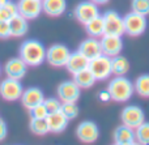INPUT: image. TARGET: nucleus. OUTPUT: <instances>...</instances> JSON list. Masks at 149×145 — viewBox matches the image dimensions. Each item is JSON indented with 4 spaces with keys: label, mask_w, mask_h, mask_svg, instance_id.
I'll list each match as a JSON object with an SVG mask.
<instances>
[{
    "label": "nucleus",
    "mask_w": 149,
    "mask_h": 145,
    "mask_svg": "<svg viewBox=\"0 0 149 145\" xmlns=\"http://www.w3.org/2000/svg\"><path fill=\"white\" fill-rule=\"evenodd\" d=\"M20 58L30 67H38L46 60V49L39 41L26 39L20 46Z\"/></svg>",
    "instance_id": "f257e3e1"
},
{
    "label": "nucleus",
    "mask_w": 149,
    "mask_h": 145,
    "mask_svg": "<svg viewBox=\"0 0 149 145\" xmlns=\"http://www.w3.org/2000/svg\"><path fill=\"white\" fill-rule=\"evenodd\" d=\"M107 90L111 96V101L115 102H127L135 93L134 84L124 76H115L110 80L107 85Z\"/></svg>",
    "instance_id": "f03ea898"
},
{
    "label": "nucleus",
    "mask_w": 149,
    "mask_h": 145,
    "mask_svg": "<svg viewBox=\"0 0 149 145\" xmlns=\"http://www.w3.org/2000/svg\"><path fill=\"white\" fill-rule=\"evenodd\" d=\"M124 21V33L131 37H139L147 30L148 21L145 16L136 12H130L123 17Z\"/></svg>",
    "instance_id": "7ed1b4c3"
},
{
    "label": "nucleus",
    "mask_w": 149,
    "mask_h": 145,
    "mask_svg": "<svg viewBox=\"0 0 149 145\" xmlns=\"http://www.w3.org/2000/svg\"><path fill=\"white\" fill-rule=\"evenodd\" d=\"M89 68L94 75L97 81H105L113 75L111 71V58L105 54H101L100 56L94 58L89 62Z\"/></svg>",
    "instance_id": "20e7f679"
},
{
    "label": "nucleus",
    "mask_w": 149,
    "mask_h": 145,
    "mask_svg": "<svg viewBox=\"0 0 149 145\" xmlns=\"http://www.w3.org/2000/svg\"><path fill=\"white\" fill-rule=\"evenodd\" d=\"M22 92V84L20 83V80H16V78L7 77L0 84V96H1L3 99H5L8 102L21 99Z\"/></svg>",
    "instance_id": "39448f33"
},
{
    "label": "nucleus",
    "mask_w": 149,
    "mask_h": 145,
    "mask_svg": "<svg viewBox=\"0 0 149 145\" xmlns=\"http://www.w3.org/2000/svg\"><path fill=\"white\" fill-rule=\"evenodd\" d=\"M105 22V34L119 35L124 34V21L123 17L115 10H106L102 16Z\"/></svg>",
    "instance_id": "423d86ee"
},
{
    "label": "nucleus",
    "mask_w": 149,
    "mask_h": 145,
    "mask_svg": "<svg viewBox=\"0 0 149 145\" xmlns=\"http://www.w3.org/2000/svg\"><path fill=\"white\" fill-rule=\"evenodd\" d=\"M120 119L124 126L136 130L139 126H141L145 122V114L141 107L136 106V105H130L123 109L120 114Z\"/></svg>",
    "instance_id": "0eeeda50"
},
{
    "label": "nucleus",
    "mask_w": 149,
    "mask_h": 145,
    "mask_svg": "<svg viewBox=\"0 0 149 145\" xmlns=\"http://www.w3.org/2000/svg\"><path fill=\"white\" fill-rule=\"evenodd\" d=\"M70 49L62 43H56L50 46L46 50V60L49 64L54 67H64L70 58Z\"/></svg>",
    "instance_id": "6e6552de"
},
{
    "label": "nucleus",
    "mask_w": 149,
    "mask_h": 145,
    "mask_svg": "<svg viewBox=\"0 0 149 145\" xmlns=\"http://www.w3.org/2000/svg\"><path fill=\"white\" fill-rule=\"evenodd\" d=\"M56 94L58 98L62 102H77L80 98V94H81V88L73 80L64 81V83L59 84Z\"/></svg>",
    "instance_id": "1a4fd4ad"
},
{
    "label": "nucleus",
    "mask_w": 149,
    "mask_h": 145,
    "mask_svg": "<svg viewBox=\"0 0 149 145\" xmlns=\"http://www.w3.org/2000/svg\"><path fill=\"white\" fill-rule=\"evenodd\" d=\"M97 16H100L98 7L92 0H89V1H81L74 8V17H76L77 21H80L82 25H86L89 21H92L93 18H95Z\"/></svg>",
    "instance_id": "9d476101"
},
{
    "label": "nucleus",
    "mask_w": 149,
    "mask_h": 145,
    "mask_svg": "<svg viewBox=\"0 0 149 145\" xmlns=\"http://www.w3.org/2000/svg\"><path fill=\"white\" fill-rule=\"evenodd\" d=\"M101 47H102V54L107 55L110 58H114L119 55L123 50V39L119 35H110L105 34L100 39Z\"/></svg>",
    "instance_id": "9b49d317"
},
{
    "label": "nucleus",
    "mask_w": 149,
    "mask_h": 145,
    "mask_svg": "<svg viewBox=\"0 0 149 145\" xmlns=\"http://www.w3.org/2000/svg\"><path fill=\"white\" fill-rule=\"evenodd\" d=\"M98 135H100V131H98V127L94 122L86 120V122H82L77 126L76 136L82 143L93 144L98 139Z\"/></svg>",
    "instance_id": "f8f14e48"
},
{
    "label": "nucleus",
    "mask_w": 149,
    "mask_h": 145,
    "mask_svg": "<svg viewBox=\"0 0 149 145\" xmlns=\"http://www.w3.org/2000/svg\"><path fill=\"white\" fill-rule=\"evenodd\" d=\"M18 15H21L26 20L37 18L43 10L42 0H20L17 4Z\"/></svg>",
    "instance_id": "ddd939ff"
},
{
    "label": "nucleus",
    "mask_w": 149,
    "mask_h": 145,
    "mask_svg": "<svg viewBox=\"0 0 149 145\" xmlns=\"http://www.w3.org/2000/svg\"><path fill=\"white\" fill-rule=\"evenodd\" d=\"M26 69H28V64L21 58H12L4 65V72L7 77L16 78V80H21L25 76Z\"/></svg>",
    "instance_id": "4468645a"
},
{
    "label": "nucleus",
    "mask_w": 149,
    "mask_h": 145,
    "mask_svg": "<svg viewBox=\"0 0 149 145\" xmlns=\"http://www.w3.org/2000/svg\"><path fill=\"white\" fill-rule=\"evenodd\" d=\"M79 52H81L88 60H93L94 58L100 56L102 54V47H101V42L98 38H93L89 37L85 41H82L79 46Z\"/></svg>",
    "instance_id": "2eb2a0df"
},
{
    "label": "nucleus",
    "mask_w": 149,
    "mask_h": 145,
    "mask_svg": "<svg viewBox=\"0 0 149 145\" xmlns=\"http://www.w3.org/2000/svg\"><path fill=\"white\" fill-rule=\"evenodd\" d=\"M43 101H45L43 92L39 88H36V86H30V88L25 89L22 92V96H21V102L29 110H31L39 103H43Z\"/></svg>",
    "instance_id": "dca6fc26"
},
{
    "label": "nucleus",
    "mask_w": 149,
    "mask_h": 145,
    "mask_svg": "<svg viewBox=\"0 0 149 145\" xmlns=\"http://www.w3.org/2000/svg\"><path fill=\"white\" fill-rule=\"evenodd\" d=\"M46 120H47V124H49L50 132H52V133L63 132V131L67 128L68 122H70L62 111H56V112L49 114L46 118Z\"/></svg>",
    "instance_id": "f3484780"
},
{
    "label": "nucleus",
    "mask_w": 149,
    "mask_h": 145,
    "mask_svg": "<svg viewBox=\"0 0 149 145\" xmlns=\"http://www.w3.org/2000/svg\"><path fill=\"white\" fill-rule=\"evenodd\" d=\"M88 67H89V60L79 51L71 52L70 58H68L67 63H65V68H67L72 75L85 69V68H88Z\"/></svg>",
    "instance_id": "a211bd4d"
},
{
    "label": "nucleus",
    "mask_w": 149,
    "mask_h": 145,
    "mask_svg": "<svg viewBox=\"0 0 149 145\" xmlns=\"http://www.w3.org/2000/svg\"><path fill=\"white\" fill-rule=\"evenodd\" d=\"M43 12L51 17H59L65 12L67 1L65 0H42Z\"/></svg>",
    "instance_id": "6ab92c4d"
},
{
    "label": "nucleus",
    "mask_w": 149,
    "mask_h": 145,
    "mask_svg": "<svg viewBox=\"0 0 149 145\" xmlns=\"http://www.w3.org/2000/svg\"><path fill=\"white\" fill-rule=\"evenodd\" d=\"M9 28H10V37H22L28 33V20L24 18L21 15H16L15 17H12L9 21Z\"/></svg>",
    "instance_id": "aec40b11"
},
{
    "label": "nucleus",
    "mask_w": 149,
    "mask_h": 145,
    "mask_svg": "<svg viewBox=\"0 0 149 145\" xmlns=\"http://www.w3.org/2000/svg\"><path fill=\"white\" fill-rule=\"evenodd\" d=\"M114 139H115L116 144H132L136 141V136H135V130L127 126H119L116 128L115 133H114Z\"/></svg>",
    "instance_id": "412c9836"
},
{
    "label": "nucleus",
    "mask_w": 149,
    "mask_h": 145,
    "mask_svg": "<svg viewBox=\"0 0 149 145\" xmlns=\"http://www.w3.org/2000/svg\"><path fill=\"white\" fill-rule=\"evenodd\" d=\"M73 81L80 86L81 89H89L92 88L95 84V77L92 73V71L89 68H85V69L80 71V72L74 73L73 75Z\"/></svg>",
    "instance_id": "4be33fe9"
},
{
    "label": "nucleus",
    "mask_w": 149,
    "mask_h": 145,
    "mask_svg": "<svg viewBox=\"0 0 149 145\" xmlns=\"http://www.w3.org/2000/svg\"><path fill=\"white\" fill-rule=\"evenodd\" d=\"M88 34L93 38H101L105 35V22H103L102 16H97L95 18H93L92 21L85 25Z\"/></svg>",
    "instance_id": "5701e85b"
},
{
    "label": "nucleus",
    "mask_w": 149,
    "mask_h": 145,
    "mask_svg": "<svg viewBox=\"0 0 149 145\" xmlns=\"http://www.w3.org/2000/svg\"><path fill=\"white\" fill-rule=\"evenodd\" d=\"M130 69V63L122 55H116V56L111 58V71L113 75L115 76H124Z\"/></svg>",
    "instance_id": "b1692460"
},
{
    "label": "nucleus",
    "mask_w": 149,
    "mask_h": 145,
    "mask_svg": "<svg viewBox=\"0 0 149 145\" xmlns=\"http://www.w3.org/2000/svg\"><path fill=\"white\" fill-rule=\"evenodd\" d=\"M134 88L139 96L144 97V98H149V73L139 76L134 84Z\"/></svg>",
    "instance_id": "393cba45"
},
{
    "label": "nucleus",
    "mask_w": 149,
    "mask_h": 145,
    "mask_svg": "<svg viewBox=\"0 0 149 145\" xmlns=\"http://www.w3.org/2000/svg\"><path fill=\"white\" fill-rule=\"evenodd\" d=\"M16 15H18V8L17 4H15L13 1H8L0 7V21H7L8 22Z\"/></svg>",
    "instance_id": "a878e982"
},
{
    "label": "nucleus",
    "mask_w": 149,
    "mask_h": 145,
    "mask_svg": "<svg viewBox=\"0 0 149 145\" xmlns=\"http://www.w3.org/2000/svg\"><path fill=\"white\" fill-rule=\"evenodd\" d=\"M30 130H31V132L38 135V136H43V135H46V133L50 132L47 120L46 119H36V118H31Z\"/></svg>",
    "instance_id": "bb28decb"
},
{
    "label": "nucleus",
    "mask_w": 149,
    "mask_h": 145,
    "mask_svg": "<svg viewBox=\"0 0 149 145\" xmlns=\"http://www.w3.org/2000/svg\"><path fill=\"white\" fill-rule=\"evenodd\" d=\"M135 136L136 141L141 145H149V123L144 122L141 126L135 130Z\"/></svg>",
    "instance_id": "cd10ccee"
},
{
    "label": "nucleus",
    "mask_w": 149,
    "mask_h": 145,
    "mask_svg": "<svg viewBox=\"0 0 149 145\" xmlns=\"http://www.w3.org/2000/svg\"><path fill=\"white\" fill-rule=\"evenodd\" d=\"M60 111L65 115L68 120H72L79 115V107H77L76 102H62Z\"/></svg>",
    "instance_id": "c85d7f7f"
},
{
    "label": "nucleus",
    "mask_w": 149,
    "mask_h": 145,
    "mask_svg": "<svg viewBox=\"0 0 149 145\" xmlns=\"http://www.w3.org/2000/svg\"><path fill=\"white\" fill-rule=\"evenodd\" d=\"M131 9H132V12H136L139 15L148 16L149 15V0H132Z\"/></svg>",
    "instance_id": "c756f323"
},
{
    "label": "nucleus",
    "mask_w": 149,
    "mask_h": 145,
    "mask_svg": "<svg viewBox=\"0 0 149 145\" xmlns=\"http://www.w3.org/2000/svg\"><path fill=\"white\" fill-rule=\"evenodd\" d=\"M43 103H45V106H46L49 114H51V112L60 111V109H62V101H60L59 98H54V97L45 98Z\"/></svg>",
    "instance_id": "7c9ffc66"
},
{
    "label": "nucleus",
    "mask_w": 149,
    "mask_h": 145,
    "mask_svg": "<svg viewBox=\"0 0 149 145\" xmlns=\"http://www.w3.org/2000/svg\"><path fill=\"white\" fill-rule=\"evenodd\" d=\"M30 115L31 118H36V119H46L47 115H49V111H47L45 103H39L30 110Z\"/></svg>",
    "instance_id": "2f4dec72"
},
{
    "label": "nucleus",
    "mask_w": 149,
    "mask_h": 145,
    "mask_svg": "<svg viewBox=\"0 0 149 145\" xmlns=\"http://www.w3.org/2000/svg\"><path fill=\"white\" fill-rule=\"evenodd\" d=\"M10 37V28H9V22L7 21H0V38L1 39H7Z\"/></svg>",
    "instance_id": "473e14b6"
},
{
    "label": "nucleus",
    "mask_w": 149,
    "mask_h": 145,
    "mask_svg": "<svg viewBox=\"0 0 149 145\" xmlns=\"http://www.w3.org/2000/svg\"><path fill=\"white\" fill-rule=\"evenodd\" d=\"M98 99H100L101 102L111 101V96H110V93H109V90H101L100 93H98Z\"/></svg>",
    "instance_id": "72a5a7b5"
},
{
    "label": "nucleus",
    "mask_w": 149,
    "mask_h": 145,
    "mask_svg": "<svg viewBox=\"0 0 149 145\" xmlns=\"http://www.w3.org/2000/svg\"><path fill=\"white\" fill-rule=\"evenodd\" d=\"M7 132H8L7 124H5V122L1 119V118H0V141L5 139V136H7Z\"/></svg>",
    "instance_id": "f704fd0d"
},
{
    "label": "nucleus",
    "mask_w": 149,
    "mask_h": 145,
    "mask_svg": "<svg viewBox=\"0 0 149 145\" xmlns=\"http://www.w3.org/2000/svg\"><path fill=\"white\" fill-rule=\"evenodd\" d=\"M92 1L93 3H95V4H106V3H107L109 1V0H92Z\"/></svg>",
    "instance_id": "c9c22d12"
},
{
    "label": "nucleus",
    "mask_w": 149,
    "mask_h": 145,
    "mask_svg": "<svg viewBox=\"0 0 149 145\" xmlns=\"http://www.w3.org/2000/svg\"><path fill=\"white\" fill-rule=\"evenodd\" d=\"M8 1H10V0H0V7H1V5H4L5 3H8Z\"/></svg>",
    "instance_id": "e433bc0d"
},
{
    "label": "nucleus",
    "mask_w": 149,
    "mask_h": 145,
    "mask_svg": "<svg viewBox=\"0 0 149 145\" xmlns=\"http://www.w3.org/2000/svg\"><path fill=\"white\" fill-rule=\"evenodd\" d=\"M131 145H141V144H140V143H137V141H134V143H132Z\"/></svg>",
    "instance_id": "4c0bfd02"
},
{
    "label": "nucleus",
    "mask_w": 149,
    "mask_h": 145,
    "mask_svg": "<svg viewBox=\"0 0 149 145\" xmlns=\"http://www.w3.org/2000/svg\"><path fill=\"white\" fill-rule=\"evenodd\" d=\"M114 145H131V144H116V143H115Z\"/></svg>",
    "instance_id": "58836bf2"
},
{
    "label": "nucleus",
    "mask_w": 149,
    "mask_h": 145,
    "mask_svg": "<svg viewBox=\"0 0 149 145\" xmlns=\"http://www.w3.org/2000/svg\"><path fill=\"white\" fill-rule=\"evenodd\" d=\"M0 75H1V65H0Z\"/></svg>",
    "instance_id": "ea45409f"
}]
</instances>
